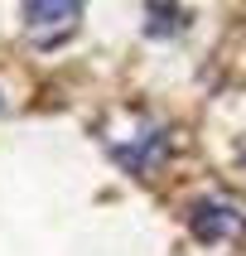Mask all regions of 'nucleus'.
<instances>
[{
  "label": "nucleus",
  "mask_w": 246,
  "mask_h": 256,
  "mask_svg": "<svg viewBox=\"0 0 246 256\" xmlns=\"http://www.w3.org/2000/svg\"><path fill=\"white\" fill-rule=\"evenodd\" d=\"M101 140L116 155V164L130 174H155L169 160V126H159L140 112H121V126H106Z\"/></svg>",
  "instance_id": "1"
},
{
  "label": "nucleus",
  "mask_w": 246,
  "mask_h": 256,
  "mask_svg": "<svg viewBox=\"0 0 246 256\" xmlns=\"http://www.w3.org/2000/svg\"><path fill=\"white\" fill-rule=\"evenodd\" d=\"M188 228H193V237L208 242V246L242 242V237H246V198H242V194H227V188H213V194L193 198V208H188Z\"/></svg>",
  "instance_id": "2"
},
{
  "label": "nucleus",
  "mask_w": 246,
  "mask_h": 256,
  "mask_svg": "<svg viewBox=\"0 0 246 256\" xmlns=\"http://www.w3.org/2000/svg\"><path fill=\"white\" fill-rule=\"evenodd\" d=\"M19 20H24V34L39 48H58L68 34H77L82 5L77 0H29V5H19Z\"/></svg>",
  "instance_id": "3"
},
{
  "label": "nucleus",
  "mask_w": 246,
  "mask_h": 256,
  "mask_svg": "<svg viewBox=\"0 0 246 256\" xmlns=\"http://www.w3.org/2000/svg\"><path fill=\"white\" fill-rule=\"evenodd\" d=\"M188 14L184 5H150V34H159V29H179Z\"/></svg>",
  "instance_id": "4"
},
{
  "label": "nucleus",
  "mask_w": 246,
  "mask_h": 256,
  "mask_svg": "<svg viewBox=\"0 0 246 256\" xmlns=\"http://www.w3.org/2000/svg\"><path fill=\"white\" fill-rule=\"evenodd\" d=\"M242 164H246V150H242Z\"/></svg>",
  "instance_id": "5"
}]
</instances>
